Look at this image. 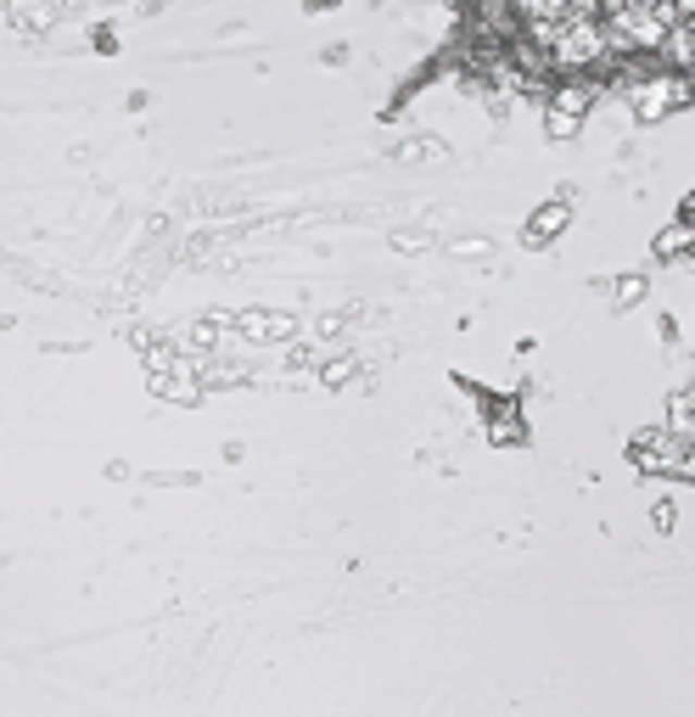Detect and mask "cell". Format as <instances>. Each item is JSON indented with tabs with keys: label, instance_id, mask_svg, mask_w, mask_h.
Returning <instances> with one entry per match:
<instances>
[{
	"label": "cell",
	"instance_id": "cell-1",
	"mask_svg": "<svg viewBox=\"0 0 695 717\" xmlns=\"http://www.w3.org/2000/svg\"><path fill=\"white\" fill-rule=\"evenodd\" d=\"M567 219H572V208H567V202H550V208L533 213V231H522V236H528V242H550Z\"/></svg>",
	"mask_w": 695,
	"mask_h": 717
},
{
	"label": "cell",
	"instance_id": "cell-2",
	"mask_svg": "<svg viewBox=\"0 0 695 717\" xmlns=\"http://www.w3.org/2000/svg\"><path fill=\"white\" fill-rule=\"evenodd\" d=\"M640 292H645V281H623V292H617V304H634Z\"/></svg>",
	"mask_w": 695,
	"mask_h": 717
}]
</instances>
